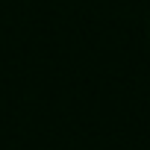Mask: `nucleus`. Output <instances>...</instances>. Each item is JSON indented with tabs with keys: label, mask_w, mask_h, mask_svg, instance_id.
I'll return each instance as SVG.
<instances>
[{
	"label": "nucleus",
	"mask_w": 150,
	"mask_h": 150,
	"mask_svg": "<svg viewBox=\"0 0 150 150\" xmlns=\"http://www.w3.org/2000/svg\"><path fill=\"white\" fill-rule=\"evenodd\" d=\"M147 35H150V27H147Z\"/></svg>",
	"instance_id": "1"
}]
</instances>
